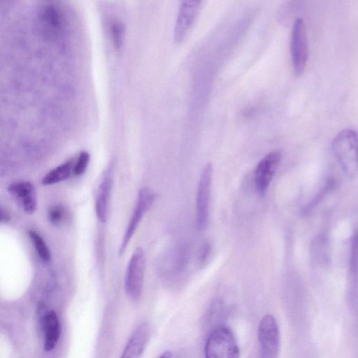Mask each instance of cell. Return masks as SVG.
Wrapping results in <instances>:
<instances>
[{
  "label": "cell",
  "instance_id": "1",
  "mask_svg": "<svg viewBox=\"0 0 358 358\" xmlns=\"http://www.w3.org/2000/svg\"><path fill=\"white\" fill-rule=\"evenodd\" d=\"M333 153L344 174L353 178L358 174V131L346 128L340 131L331 144Z\"/></svg>",
  "mask_w": 358,
  "mask_h": 358
},
{
  "label": "cell",
  "instance_id": "2",
  "mask_svg": "<svg viewBox=\"0 0 358 358\" xmlns=\"http://www.w3.org/2000/svg\"><path fill=\"white\" fill-rule=\"evenodd\" d=\"M205 358H239L240 349L232 331L224 325L215 327L204 348Z\"/></svg>",
  "mask_w": 358,
  "mask_h": 358
},
{
  "label": "cell",
  "instance_id": "3",
  "mask_svg": "<svg viewBox=\"0 0 358 358\" xmlns=\"http://www.w3.org/2000/svg\"><path fill=\"white\" fill-rule=\"evenodd\" d=\"M259 346L258 358H278L280 350V334L275 318L265 315L258 327Z\"/></svg>",
  "mask_w": 358,
  "mask_h": 358
},
{
  "label": "cell",
  "instance_id": "4",
  "mask_svg": "<svg viewBox=\"0 0 358 358\" xmlns=\"http://www.w3.org/2000/svg\"><path fill=\"white\" fill-rule=\"evenodd\" d=\"M145 267L143 250L137 248L133 252L127 266L124 281V291L134 301L138 300L142 294Z\"/></svg>",
  "mask_w": 358,
  "mask_h": 358
},
{
  "label": "cell",
  "instance_id": "5",
  "mask_svg": "<svg viewBox=\"0 0 358 358\" xmlns=\"http://www.w3.org/2000/svg\"><path fill=\"white\" fill-rule=\"evenodd\" d=\"M155 196V192L148 187L141 188L138 191L129 222L120 243L118 252L120 256L126 251L143 217L152 206Z\"/></svg>",
  "mask_w": 358,
  "mask_h": 358
},
{
  "label": "cell",
  "instance_id": "6",
  "mask_svg": "<svg viewBox=\"0 0 358 358\" xmlns=\"http://www.w3.org/2000/svg\"><path fill=\"white\" fill-rule=\"evenodd\" d=\"M292 62L294 72L301 73L308 57L307 29L303 18L297 17L292 26L290 40Z\"/></svg>",
  "mask_w": 358,
  "mask_h": 358
},
{
  "label": "cell",
  "instance_id": "7",
  "mask_svg": "<svg viewBox=\"0 0 358 358\" xmlns=\"http://www.w3.org/2000/svg\"><path fill=\"white\" fill-rule=\"evenodd\" d=\"M212 178L213 166L208 163L204 166L201 173L196 192V221L200 230L204 229L208 222Z\"/></svg>",
  "mask_w": 358,
  "mask_h": 358
},
{
  "label": "cell",
  "instance_id": "8",
  "mask_svg": "<svg viewBox=\"0 0 358 358\" xmlns=\"http://www.w3.org/2000/svg\"><path fill=\"white\" fill-rule=\"evenodd\" d=\"M281 152L274 150L266 155L258 163L255 172V182L258 192L264 194L279 166Z\"/></svg>",
  "mask_w": 358,
  "mask_h": 358
},
{
  "label": "cell",
  "instance_id": "9",
  "mask_svg": "<svg viewBox=\"0 0 358 358\" xmlns=\"http://www.w3.org/2000/svg\"><path fill=\"white\" fill-rule=\"evenodd\" d=\"M39 322L43 333V348L46 352L52 351L57 345L60 336L61 327L57 314L54 310H48L45 305H38Z\"/></svg>",
  "mask_w": 358,
  "mask_h": 358
},
{
  "label": "cell",
  "instance_id": "10",
  "mask_svg": "<svg viewBox=\"0 0 358 358\" xmlns=\"http://www.w3.org/2000/svg\"><path fill=\"white\" fill-rule=\"evenodd\" d=\"M201 1L180 2L174 27L173 37L176 43L181 42L188 34L201 7Z\"/></svg>",
  "mask_w": 358,
  "mask_h": 358
},
{
  "label": "cell",
  "instance_id": "11",
  "mask_svg": "<svg viewBox=\"0 0 358 358\" xmlns=\"http://www.w3.org/2000/svg\"><path fill=\"white\" fill-rule=\"evenodd\" d=\"M8 192L18 205L27 215L33 214L38 204L37 193L34 185L29 181H17L8 187Z\"/></svg>",
  "mask_w": 358,
  "mask_h": 358
},
{
  "label": "cell",
  "instance_id": "12",
  "mask_svg": "<svg viewBox=\"0 0 358 358\" xmlns=\"http://www.w3.org/2000/svg\"><path fill=\"white\" fill-rule=\"evenodd\" d=\"M150 336L147 322L138 324L128 341L120 358H141Z\"/></svg>",
  "mask_w": 358,
  "mask_h": 358
},
{
  "label": "cell",
  "instance_id": "13",
  "mask_svg": "<svg viewBox=\"0 0 358 358\" xmlns=\"http://www.w3.org/2000/svg\"><path fill=\"white\" fill-rule=\"evenodd\" d=\"M113 182V173L109 169L104 173L100 182L95 202L96 215L101 222L107 220Z\"/></svg>",
  "mask_w": 358,
  "mask_h": 358
},
{
  "label": "cell",
  "instance_id": "14",
  "mask_svg": "<svg viewBox=\"0 0 358 358\" xmlns=\"http://www.w3.org/2000/svg\"><path fill=\"white\" fill-rule=\"evenodd\" d=\"M73 171L71 161L66 162L51 169L42 179L43 185H52L66 180Z\"/></svg>",
  "mask_w": 358,
  "mask_h": 358
},
{
  "label": "cell",
  "instance_id": "15",
  "mask_svg": "<svg viewBox=\"0 0 358 358\" xmlns=\"http://www.w3.org/2000/svg\"><path fill=\"white\" fill-rule=\"evenodd\" d=\"M41 17L43 22L52 29H59L64 22V15L60 8L51 3L43 7Z\"/></svg>",
  "mask_w": 358,
  "mask_h": 358
},
{
  "label": "cell",
  "instance_id": "16",
  "mask_svg": "<svg viewBox=\"0 0 358 358\" xmlns=\"http://www.w3.org/2000/svg\"><path fill=\"white\" fill-rule=\"evenodd\" d=\"M28 234L38 256L43 262H48L51 259V252L43 238L37 231L31 229L29 230Z\"/></svg>",
  "mask_w": 358,
  "mask_h": 358
},
{
  "label": "cell",
  "instance_id": "17",
  "mask_svg": "<svg viewBox=\"0 0 358 358\" xmlns=\"http://www.w3.org/2000/svg\"><path fill=\"white\" fill-rule=\"evenodd\" d=\"M124 28L123 24L115 21L110 24V34L113 41V45L117 50L121 48L124 40Z\"/></svg>",
  "mask_w": 358,
  "mask_h": 358
},
{
  "label": "cell",
  "instance_id": "18",
  "mask_svg": "<svg viewBox=\"0 0 358 358\" xmlns=\"http://www.w3.org/2000/svg\"><path fill=\"white\" fill-rule=\"evenodd\" d=\"M90 160V155L86 151L79 153L73 166V173L75 176H80L86 171Z\"/></svg>",
  "mask_w": 358,
  "mask_h": 358
},
{
  "label": "cell",
  "instance_id": "19",
  "mask_svg": "<svg viewBox=\"0 0 358 358\" xmlns=\"http://www.w3.org/2000/svg\"><path fill=\"white\" fill-rule=\"evenodd\" d=\"M66 215V209L62 205L52 206L48 213V220L54 225L61 224L64 220Z\"/></svg>",
  "mask_w": 358,
  "mask_h": 358
},
{
  "label": "cell",
  "instance_id": "20",
  "mask_svg": "<svg viewBox=\"0 0 358 358\" xmlns=\"http://www.w3.org/2000/svg\"><path fill=\"white\" fill-rule=\"evenodd\" d=\"M334 181L330 180H329L326 185L322 187L320 192L315 196V197L311 201V202L306 206L304 210L305 213H308L314 207L317 205L320 201L323 198L324 195L327 194L329 189H331L333 187Z\"/></svg>",
  "mask_w": 358,
  "mask_h": 358
},
{
  "label": "cell",
  "instance_id": "21",
  "mask_svg": "<svg viewBox=\"0 0 358 358\" xmlns=\"http://www.w3.org/2000/svg\"><path fill=\"white\" fill-rule=\"evenodd\" d=\"M209 252L210 246L208 244H206L205 245H203L200 254L199 259L201 262H204L206 261V259L208 257Z\"/></svg>",
  "mask_w": 358,
  "mask_h": 358
},
{
  "label": "cell",
  "instance_id": "22",
  "mask_svg": "<svg viewBox=\"0 0 358 358\" xmlns=\"http://www.w3.org/2000/svg\"><path fill=\"white\" fill-rule=\"evenodd\" d=\"M1 222H6L9 220V215L6 213V212H3L1 209Z\"/></svg>",
  "mask_w": 358,
  "mask_h": 358
},
{
  "label": "cell",
  "instance_id": "23",
  "mask_svg": "<svg viewBox=\"0 0 358 358\" xmlns=\"http://www.w3.org/2000/svg\"><path fill=\"white\" fill-rule=\"evenodd\" d=\"M172 353L170 351H166L161 354L157 358H171Z\"/></svg>",
  "mask_w": 358,
  "mask_h": 358
}]
</instances>
